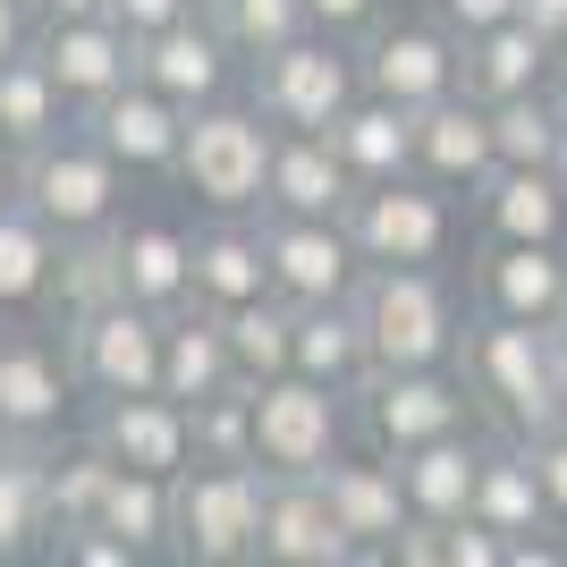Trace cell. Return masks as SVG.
Segmentation results:
<instances>
[{
    "label": "cell",
    "instance_id": "1",
    "mask_svg": "<svg viewBox=\"0 0 567 567\" xmlns=\"http://www.w3.org/2000/svg\"><path fill=\"white\" fill-rule=\"evenodd\" d=\"M364 313V348L373 373H415V364H457L466 355L474 297H457V280L441 262H373L355 288Z\"/></svg>",
    "mask_w": 567,
    "mask_h": 567
},
{
    "label": "cell",
    "instance_id": "2",
    "mask_svg": "<svg viewBox=\"0 0 567 567\" xmlns=\"http://www.w3.org/2000/svg\"><path fill=\"white\" fill-rule=\"evenodd\" d=\"M466 381L492 432H517V441H543L559 415V331L550 322H499V313H474L466 322Z\"/></svg>",
    "mask_w": 567,
    "mask_h": 567
},
{
    "label": "cell",
    "instance_id": "3",
    "mask_svg": "<svg viewBox=\"0 0 567 567\" xmlns=\"http://www.w3.org/2000/svg\"><path fill=\"white\" fill-rule=\"evenodd\" d=\"M9 195H25L60 237H102V229H118V213H127V169L69 118L51 144H34L25 162H9Z\"/></svg>",
    "mask_w": 567,
    "mask_h": 567
},
{
    "label": "cell",
    "instance_id": "4",
    "mask_svg": "<svg viewBox=\"0 0 567 567\" xmlns=\"http://www.w3.org/2000/svg\"><path fill=\"white\" fill-rule=\"evenodd\" d=\"M348 399H355V432H364L381 457L424 450V441H441V432H474V424H492V415H483V399H474V381H466V364L364 373Z\"/></svg>",
    "mask_w": 567,
    "mask_h": 567
},
{
    "label": "cell",
    "instance_id": "5",
    "mask_svg": "<svg viewBox=\"0 0 567 567\" xmlns=\"http://www.w3.org/2000/svg\"><path fill=\"white\" fill-rule=\"evenodd\" d=\"M271 118L255 102H204L187 118V153H178V187L204 204V213H262V187H271Z\"/></svg>",
    "mask_w": 567,
    "mask_h": 567
},
{
    "label": "cell",
    "instance_id": "6",
    "mask_svg": "<svg viewBox=\"0 0 567 567\" xmlns=\"http://www.w3.org/2000/svg\"><path fill=\"white\" fill-rule=\"evenodd\" d=\"M355 94H364V60H355L348 34H322V25L246 69V102H255L271 127H322V136H331Z\"/></svg>",
    "mask_w": 567,
    "mask_h": 567
},
{
    "label": "cell",
    "instance_id": "7",
    "mask_svg": "<svg viewBox=\"0 0 567 567\" xmlns=\"http://www.w3.org/2000/svg\"><path fill=\"white\" fill-rule=\"evenodd\" d=\"M262 466H204L178 474V525H169V559L187 567H237L262 550Z\"/></svg>",
    "mask_w": 567,
    "mask_h": 567
},
{
    "label": "cell",
    "instance_id": "8",
    "mask_svg": "<svg viewBox=\"0 0 567 567\" xmlns=\"http://www.w3.org/2000/svg\"><path fill=\"white\" fill-rule=\"evenodd\" d=\"M348 415L355 399L331 390V381L280 373L255 390V466L262 474H322L339 450H348Z\"/></svg>",
    "mask_w": 567,
    "mask_h": 567
},
{
    "label": "cell",
    "instance_id": "9",
    "mask_svg": "<svg viewBox=\"0 0 567 567\" xmlns=\"http://www.w3.org/2000/svg\"><path fill=\"white\" fill-rule=\"evenodd\" d=\"M348 229H355V246H364V262H450V246H457V195L432 187L424 169H406V178H373V187H355Z\"/></svg>",
    "mask_w": 567,
    "mask_h": 567
},
{
    "label": "cell",
    "instance_id": "10",
    "mask_svg": "<svg viewBox=\"0 0 567 567\" xmlns=\"http://www.w3.org/2000/svg\"><path fill=\"white\" fill-rule=\"evenodd\" d=\"M355 60H364V85L406 102V111H432V102L466 94V34H457L441 9H432V18H381L373 34L355 43Z\"/></svg>",
    "mask_w": 567,
    "mask_h": 567
},
{
    "label": "cell",
    "instance_id": "11",
    "mask_svg": "<svg viewBox=\"0 0 567 567\" xmlns=\"http://www.w3.org/2000/svg\"><path fill=\"white\" fill-rule=\"evenodd\" d=\"M162 331H169V313L136 306V297H111V306H94V313H69L60 339H69L76 390H94V399L162 390Z\"/></svg>",
    "mask_w": 567,
    "mask_h": 567
},
{
    "label": "cell",
    "instance_id": "12",
    "mask_svg": "<svg viewBox=\"0 0 567 567\" xmlns=\"http://www.w3.org/2000/svg\"><path fill=\"white\" fill-rule=\"evenodd\" d=\"M262 246H271V288L297 297V306H331L364 288V246H355L348 213H262Z\"/></svg>",
    "mask_w": 567,
    "mask_h": 567
},
{
    "label": "cell",
    "instance_id": "13",
    "mask_svg": "<svg viewBox=\"0 0 567 567\" xmlns=\"http://www.w3.org/2000/svg\"><path fill=\"white\" fill-rule=\"evenodd\" d=\"M187 102H169L162 85H144V76H127L118 94L85 102L76 111V127L111 153L127 178H162V169H178V153H187Z\"/></svg>",
    "mask_w": 567,
    "mask_h": 567
},
{
    "label": "cell",
    "instance_id": "14",
    "mask_svg": "<svg viewBox=\"0 0 567 567\" xmlns=\"http://www.w3.org/2000/svg\"><path fill=\"white\" fill-rule=\"evenodd\" d=\"M76 364L69 339L51 348L34 322H0V441H51L69 415Z\"/></svg>",
    "mask_w": 567,
    "mask_h": 567
},
{
    "label": "cell",
    "instance_id": "15",
    "mask_svg": "<svg viewBox=\"0 0 567 567\" xmlns=\"http://www.w3.org/2000/svg\"><path fill=\"white\" fill-rule=\"evenodd\" d=\"M474 246H567V178L550 162H499L466 195Z\"/></svg>",
    "mask_w": 567,
    "mask_h": 567
},
{
    "label": "cell",
    "instance_id": "16",
    "mask_svg": "<svg viewBox=\"0 0 567 567\" xmlns=\"http://www.w3.org/2000/svg\"><path fill=\"white\" fill-rule=\"evenodd\" d=\"M262 567H348L364 559L355 534L339 525L331 492H322V474H271V492H262Z\"/></svg>",
    "mask_w": 567,
    "mask_h": 567
},
{
    "label": "cell",
    "instance_id": "17",
    "mask_svg": "<svg viewBox=\"0 0 567 567\" xmlns=\"http://www.w3.org/2000/svg\"><path fill=\"white\" fill-rule=\"evenodd\" d=\"M237 43L213 25V9H195V18L162 25V34H144L136 43V76L144 85H162L169 102H187V111H204V102H229L237 85Z\"/></svg>",
    "mask_w": 567,
    "mask_h": 567
},
{
    "label": "cell",
    "instance_id": "18",
    "mask_svg": "<svg viewBox=\"0 0 567 567\" xmlns=\"http://www.w3.org/2000/svg\"><path fill=\"white\" fill-rule=\"evenodd\" d=\"M474 313L499 322H567V246H474Z\"/></svg>",
    "mask_w": 567,
    "mask_h": 567
},
{
    "label": "cell",
    "instance_id": "19",
    "mask_svg": "<svg viewBox=\"0 0 567 567\" xmlns=\"http://www.w3.org/2000/svg\"><path fill=\"white\" fill-rule=\"evenodd\" d=\"M118 466H144V474H187L195 466V415L187 399H169V390H118V399L94 406V424H85Z\"/></svg>",
    "mask_w": 567,
    "mask_h": 567
},
{
    "label": "cell",
    "instance_id": "20",
    "mask_svg": "<svg viewBox=\"0 0 567 567\" xmlns=\"http://www.w3.org/2000/svg\"><path fill=\"white\" fill-rule=\"evenodd\" d=\"M60 255H69V237L51 229L25 195L0 187V322L60 313Z\"/></svg>",
    "mask_w": 567,
    "mask_h": 567
},
{
    "label": "cell",
    "instance_id": "21",
    "mask_svg": "<svg viewBox=\"0 0 567 567\" xmlns=\"http://www.w3.org/2000/svg\"><path fill=\"white\" fill-rule=\"evenodd\" d=\"M34 51H43V69L60 76L69 111H85V102L118 94V85L136 76V34H127L118 18H43Z\"/></svg>",
    "mask_w": 567,
    "mask_h": 567
},
{
    "label": "cell",
    "instance_id": "22",
    "mask_svg": "<svg viewBox=\"0 0 567 567\" xmlns=\"http://www.w3.org/2000/svg\"><path fill=\"white\" fill-rule=\"evenodd\" d=\"M322 492H331V508H339V525L355 534V550L364 559H399V534L415 525V508H406V492H399V466L390 457H355V450H339L331 466H322Z\"/></svg>",
    "mask_w": 567,
    "mask_h": 567
},
{
    "label": "cell",
    "instance_id": "23",
    "mask_svg": "<svg viewBox=\"0 0 567 567\" xmlns=\"http://www.w3.org/2000/svg\"><path fill=\"white\" fill-rule=\"evenodd\" d=\"M415 169H424L432 187H450V195H474V187H483V178L499 169L492 102L450 94V102H432V111H415Z\"/></svg>",
    "mask_w": 567,
    "mask_h": 567
},
{
    "label": "cell",
    "instance_id": "24",
    "mask_svg": "<svg viewBox=\"0 0 567 567\" xmlns=\"http://www.w3.org/2000/svg\"><path fill=\"white\" fill-rule=\"evenodd\" d=\"M492 441L499 432H441L424 450H399V492L415 517H474V492H483V466H492Z\"/></svg>",
    "mask_w": 567,
    "mask_h": 567
},
{
    "label": "cell",
    "instance_id": "25",
    "mask_svg": "<svg viewBox=\"0 0 567 567\" xmlns=\"http://www.w3.org/2000/svg\"><path fill=\"white\" fill-rule=\"evenodd\" d=\"M195 297L213 313H237L271 297V246H262V213H213L195 229Z\"/></svg>",
    "mask_w": 567,
    "mask_h": 567
},
{
    "label": "cell",
    "instance_id": "26",
    "mask_svg": "<svg viewBox=\"0 0 567 567\" xmlns=\"http://www.w3.org/2000/svg\"><path fill=\"white\" fill-rule=\"evenodd\" d=\"M355 204V169L339 162V144L322 127H280L271 136V187H262V213H348Z\"/></svg>",
    "mask_w": 567,
    "mask_h": 567
},
{
    "label": "cell",
    "instance_id": "27",
    "mask_svg": "<svg viewBox=\"0 0 567 567\" xmlns=\"http://www.w3.org/2000/svg\"><path fill=\"white\" fill-rule=\"evenodd\" d=\"M118 271H127V297L153 313H178L195 306V237L178 229V220L162 213H136V220H118Z\"/></svg>",
    "mask_w": 567,
    "mask_h": 567
},
{
    "label": "cell",
    "instance_id": "28",
    "mask_svg": "<svg viewBox=\"0 0 567 567\" xmlns=\"http://www.w3.org/2000/svg\"><path fill=\"white\" fill-rule=\"evenodd\" d=\"M567 69V51L550 43L534 18H499L483 34H466V94L474 102H508V94H534Z\"/></svg>",
    "mask_w": 567,
    "mask_h": 567
},
{
    "label": "cell",
    "instance_id": "29",
    "mask_svg": "<svg viewBox=\"0 0 567 567\" xmlns=\"http://www.w3.org/2000/svg\"><path fill=\"white\" fill-rule=\"evenodd\" d=\"M69 94H60V76L43 69V51H18V60H0V187H9V162H25L34 144H51L69 127Z\"/></svg>",
    "mask_w": 567,
    "mask_h": 567
},
{
    "label": "cell",
    "instance_id": "30",
    "mask_svg": "<svg viewBox=\"0 0 567 567\" xmlns=\"http://www.w3.org/2000/svg\"><path fill=\"white\" fill-rule=\"evenodd\" d=\"M331 144H339V162L355 169V187H373V178H406V169H415V111L364 85V94L339 111Z\"/></svg>",
    "mask_w": 567,
    "mask_h": 567
},
{
    "label": "cell",
    "instance_id": "31",
    "mask_svg": "<svg viewBox=\"0 0 567 567\" xmlns=\"http://www.w3.org/2000/svg\"><path fill=\"white\" fill-rule=\"evenodd\" d=\"M162 390L169 399H213V390H237V355H229V322H220L204 297L169 313L162 331Z\"/></svg>",
    "mask_w": 567,
    "mask_h": 567
},
{
    "label": "cell",
    "instance_id": "32",
    "mask_svg": "<svg viewBox=\"0 0 567 567\" xmlns=\"http://www.w3.org/2000/svg\"><path fill=\"white\" fill-rule=\"evenodd\" d=\"M474 517L492 525V534H508V550L534 543V534H559V517H550V499H543V474H534V450H525L517 432H499V441H492V466H483Z\"/></svg>",
    "mask_w": 567,
    "mask_h": 567
},
{
    "label": "cell",
    "instance_id": "33",
    "mask_svg": "<svg viewBox=\"0 0 567 567\" xmlns=\"http://www.w3.org/2000/svg\"><path fill=\"white\" fill-rule=\"evenodd\" d=\"M51 441H0V567L51 550Z\"/></svg>",
    "mask_w": 567,
    "mask_h": 567
},
{
    "label": "cell",
    "instance_id": "34",
    "mask_svg": "<svg viewBox=\"0 0 567 567\" xmlns=\"http://www.w3.org/2000/svg\"><path fill=\"white\" fill-rule=\"evenodd\" d=\"M297 373L331 381V390H355V381L373 373V348H364V313H355V297L297 306Z\"/></svg>",
    "mask_w": 567,
    "mask_h": 567
},
{
    "label": "cell",
    "instance_id": "35",
    "mask_svg": "<svg viewBox=\"0 0 567 567\" xmlns=\"http://www.w3.org/2000/svg\"><path fill=\"white\" fill-rule=\"evenodd\" d=\"M118 543H136V559H169V525H178V474H144L118 466L111 492H102V517Z\"/></svg>",
    "mask_w": 567,
    "mask_h": 567
},
{
    "label": "cell",
    "instance_id": "36",
    "mask_svg": "<svg viewBox=\"0 0 567 567\" xmlns=\"http://www.w3.org/2000/svg\"><path fill=\"white\" fill-rule=\"evenodd\" d=\"M220 322H229V355H237V381H246V390L297 373V297H280V288H271V297L220 313Z\"/></svg>",
    "mask_w": 567,
    "mask_h": 567
},
{
    "label": "cell",
    "instance_id": "37",
    "mask_svg": "<svg viewBox=\"0 0 567 567\" xmlns=\"http://www.w3.org/2000/svg\"><path fill=\"white\" fill-rule=\"evenodd\" d=\"M204 9H213V25L237 43L246 69L271 60V51H288L297 34H313V0H204Z\"/></svg>",
    "mask_w": 567,
    "mask_h": 567
},
{
    "label": "cell",
    "instance_id": "38",
    "mask_svg": "<svg viewBox=\"0 0 567 567\" xmlns=\"http://www.w3.org/2000/svg\"><path fill=\"white\" fill-rule=\"evenodd\" d=\"M492 136H499V162H550L567 136V94L559 85H534V94L492 102Z\"/></svg>",
    "mask_w": 567,
    "mask_h": 567
},
{
    "label": "cell",
    "instance_id": "39",
    "mask_svg": "<svg viewBox=\"0 0 567 567\" xmlns=\"http://www.w3.org/2000/svg\"><path fill=\"white\" fill-rule=\"evenodd\" d=\"M187 415H195V457H204V466H255V390H246V381L195 399Z\"/></svg>",
    "mask_w": 567,
    "mask_h": 567
},
{
    "label": "cell",
    "instance_id": "40",
    "mask_svg": "<svg viewBox=\"0 0 567 567\" xmlns=\"http://www.w3.org/2000/svg\"><path fill=\"white\" fill-rule=\"evenodd\" d=\"M111 297H127V271H118V237H69V255H60V322L69 313H94L111 306Z\"/></svg>",
    "mask_w": 567,
    "mask_h": 567
},
{
    "label": "cell",
    "instance_id": "41",
    "mask_svg": "<svg viewBox=\"0 0 567 567\" xmlns=\"http://www.w3.org/2000/svg\"><path fill=\"white\" fill-rule=\"evenodd\" d=\"M534 450V474H543V499H550V517H559V534H567V424H550L543 441H525Z\"/></svg>",
    "mask_w": 567,
    "mask_h": 567
},
{
    "label": "cell",
    "instance_id": "42",
    "mask_svg": "<svg viewBox=\"0 0 567 567\" xmlns=\"http://www.w3.org/2000/svg\"><path fill=\"white\" fill-rule=\"evenodd\" d=\"M381 18H390V0H313V25H322V34H348V43H364Z\"/></svg>",
    "mask_w": 567,
    "mask_h": 567
},
{
    "label": "cell",
    "instance_id": "43",
    "mask_svg": "<svg viewBox=\"0 0 567 567\" xmlns=\"http://www.w3.org/2000/svg\"><path fill=\"white\" fill-rule=\"evenodd\" d=\"M195 9H204V0H111V18L127 25V34H162V25H178V18H195Z\"/></svg>",
    "mask_w": 567,
    "mask_h": 567
},
{
    "label": "cell",
    "instance_id": "44",
    "mask_svg": "<svg viewBox=\"0 0 567 567\" xmlns=\"http://www.w3.org/2000/svg\"><path fill=\"white\" fill-rule=\"evenodd\" d=\"M432 9H441L457 34H483V25H499V18H525V0H432Z\"/></svg>",
    "mask_w": 567,
    "mask_h": 567
},
{
    "label": "cell",
    "instance_id": "45",
    "mask_svg": "<svg viewBox=\"0 0 567 567\" xmlns=\"http://www.w3.org/2000/svg\"><path fill=\"white\" fill-rule=\"evenodd\" d=\"M34 34H43V9L34 0H0V60L34 51Z\"/></svg>",
    "mask_w": 567,
    "mask_h": 567
},
{
    "label": "cell",
    "instance_id": "46",
    "mask_svg": "<svg viewBox=\"0 0 567 567\" xmlns=\"http://www.w3.org/2000/svg\"><path fill=\"white\" fill-rule=\"evenodd\" d=\"M525 18H534V25L550 34V43L567 51V0H525Z\"/></svg>",
    "mask_w": 567,
    "mask_h": 567
},
{
    "label": "cell",
    "instance_id": "47",
    "mask_svg": "<svg viewBox=\"0 0 567 567\" xmlns=\"http://www.w3.org/2000/svg\"><path fill=\"white\" fill-rule=\"evenodd\" d=\"M43 18H111V0H34Z\"/></svg>",
    "mask_w": 567,
    "mask_h": 567
},
{
    "label": "cell",
    "instance_id": "48",
    "mask_svg": "<svg viewBox=\"0 0 567 567\" xmlns=\"http://www.w3.org/2000/svg\"><path fill=\"white\" fill-rule=\"evenodd\" d=\"M559 415H567V322H559Z\"/></svg>",
    "mask_w": 567,
    "mask_h": 567
},
{
    "label": "cell",
    "instance_id": "49",
    "mask_svg": "<svg viewBox=\"0 0 567 567\" xmlns=\"http://www.w3.org/2000/svg\"><path fill=\"white\" fill-rule=\"evenodd\" d=\"M559 94H567V69H559Z\"/></svg>",
    "mask_w": 567,
    "mask_h": 567
}]
</instances>
